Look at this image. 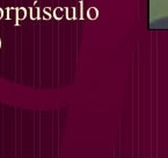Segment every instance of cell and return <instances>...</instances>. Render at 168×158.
Here are the masks:
<instances>
[{"label": "cell", "mask_w": 168, "mask_h": 158, "mask_svg": "<svg viewBox=\"0 0 168 158\" xmlns=\"http://www.w3.org/2000/svg\"><path fill=\"white\" fill-rule=\"evenodd\" d=\"M26 17H27V9L21 7V8H17V12H16V21H15V26L19 25V21L20 20H25Z\"/></svg>", "instance_id": "cell-1"}, {"label": "cell", "mask_w": 168, "mask_h": 158, "mask_svg": "<svg viewBox=\"0 0 168 158\" xmlns=\"http://www.w3.org/2000/svg\"><path fill=\"white\" fill-rule=\"evenodd\" d=\"M97 17H99V11L95 7H91L87 11V17H88L89 20H96Z\"/></svg>", "instance_id": "cell-2"}, {"label": "cell", "mask_w": 168, "mask_h": 158, "mask_svg": "<svg viewBox=\"0 0 168 158\" xmlns=\"http://www.w3.org/2000/svg\"><path fill=\"white\" fill-rule=\"evenodd\" d=\"M16 12L17 8H7V19L8 20H15L16 21Z\"/></svg>", "instance_id": "cell-3"}, {"label": "cell", "mask_w": 168, "mask_h": 158, "mask_svg": "<svg viewBox=\"0 0 168 158\" xmlns=\"http://www.w3.org/2000/svg\"><path fill=\"white\" fill-rule=\"evenodd\" d=\"M30 17H31V20H38L40 19V8L38 7H33L30 9Z\"/></svg>", "instance_id": "cell-4"}, {"label": "cell", "mask_w": 168, "mask_h": 158, "mask_svg": "<svg viewBox=\"0 0 168 158\" xmlns=\"http://www.w3.org/2000/svg\"><path fill=\"white\" fill-rule=\"evenodd\" d=\"M66 17H67V20H73V19H77L76 17V8H74V7H70V8L66 9Z\"/></svg>", "instance_id": "cell-5"}, {"label": "cell", "mask_w": 168, "mask_h": 158, "mask_svg": "<svg viewBox=\"0 0 168 158\" xmlns=\"http://www.w3.org/2000/svg\"><path fill=\"white\" fill-rule=\"evenodd\" d=\"M54 17H55L56 20H60V19H63L64 9L62 8V7H57V8L54 11Z\"/></svg>", "instance_id": "cell-6"}, {"label": "cell", "mask_w": 168, "mask_h": 158, "mask_svg": "<svg viewBox=\"0 0 168 158\" xmlns=\"http://www.w3.org/2000/svg\"><path fill=\"white\" fill-rule=\"evenodd\" d=\"M43 12H44V14H45V17H44V19H46V20H50V19H51L50 8H49V7H45V8L43 9Z\"/></svg>", "instance_id": "cell-7"}, {"label": "cell", "mask_w": 168, "mask_h": 158, "mask_svg": "<svg viewBox=\"0 0 168 158\" xmlns=\"http://www.w3.org/2000/svg\"><path fill=\"white\" fill-rule=\"evenodd\" d=\"M4 14H5L4 9H2V8H1V7H0V20H1L2 17H4Z\"/></svg>", "instance_id": "cell-8"}, {"label": "cell", "mask_w": 168, "mask_h": 158, "mask_svg": "<svg viewBox=\"0 0 168 158\" xmlns=\"http://www.w3.org/2000/svg\"><path fill=\"white\" fill-rule=\"evenodd\" d=\"M0 49H1V39H0Z\"/></svg>", "instance_id": "cell-9"}]
</instances>
